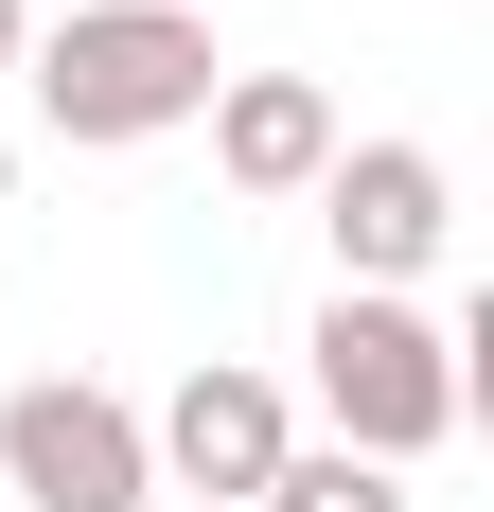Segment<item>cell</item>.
Wrapping results in <instances>:
<instances>
[{
  "mask_svg": "<svg viewBox=\"0 0 494 512\" xmlns=\"http://www.w3.org/2000/svg\"><path fill=\"white\" fill-rule=\"evenodd\" d=\"M142 460H159V495H265V477L300 460V424H283V389H265V371H195V389H177V407L142 424Z\"/></svg>",
  "mask_w": 494,
  "mask_h": 512,
  "instance_id": "5",
  "label": "cell"
},
{
  "mask_svg": "<svg viewBox=\"0 0 494 512\" xmlns=\"http://www.w3.org/2000/svg\"><path fill=\"white\" fill-rule=\"evenodd\" d=\"M195 124H212V159H230V195H318V177H336V106L300 89V71H230Z\"/></svg>",
  "mask_w": 494,
  "mask_h": 512,
  "instance_id": "6",
  "label": "cell"
},
{
  "mask_svg": "<svg viewBox=\"0 0 494 512\" xmlns=\"http://www.w3.org/2000/svg\"><path fill=\"white\" fill-rule=\"evenodd\" d=\"M36 124L53 142H159V124H195L230 71H212V18H177V0H71L36 53Z\"/></svg>",
  "mask_w": 494,
  "mask_h": 512,
  "instance_id": "1",
  "label": "cell"
},
{
  "mask_svg": "<svg viewBox=\"0 0 494 512\" xmlns=\"http://www.w3.org/2000/svg\"><path fill=\"white\" fill-rule=\"evenodd\" d=\"M247 512H424V495H406L389 460H336V442H318V460H283V477H265Z\"/></svg>",
  "mask_w": 494,
  "mask_h": 512,
  "instance_id": "7",
  "label": "cell"
},
{
  "mask_svg": "<svg viewBox=\"0 0 494 512\" xmlns=\"http://www.w3.org/2000/svg\"><path fill=\"white\" fill-rule=\"evenodd\" d=\"M177 18H195V0H177Z\"/></svg>",
  "mask_w": 494,
  "mask_h": 512,
  "instance_id": "10",
  "label": "cell"
},
{
  "mask_svg": "<svg viewBox=\"0 0 494 512\" xmlns=\"http://www.w3.org/2000/svg\"><path fill=\"white\" fill-rule=\"evenodd\" d=\"M318 230H336V301H406V283L442 265V230H459V177L424 142H336Z\"/></svg>",
  "mask_w": 494,
  "mask_h": 512,
  "instance_id": "4",
  "label": "cell"
},
{
  "mask_svg": "<svg viewBox=\"0 0 494 512\" xmlns=\"http://www.w3.org/2000/svg\"><path fill=\"white\" fill-rule=\"evenodd\" d=\"M0 195H18V142H0Z\"/></svg>",
  "mask_w": 494,
  "mask_h": 512,
  "instance_id": "9",
  "label": "cell"
},
{
  "mask_svg": "<svg viewBox=\"0 0 494 512\" xmlns=\"http://www.w3.org/2000/svg\"><path fill=\"white\" fill-rule=\"evenodd\" d=\"M318 407H336V460H442L459 442V407H477V371H459V336L424 301H318Z\"/></svg>",
  "mask_w": 494,
  "mask_h": 512,
  "instance_id": "2",
  "label": "cell"
},
{
  "mask_svg": "<svg viewBox=\"0 0 494 512\" xmlns=\"http://www.w3.org/2000/svg\"><path fill=\"white\" fill-rule=\"evenodd\" d=\"M0 477H18V512H142V495H159L142 407H124V389H89V371L0 389Z\"/></svg>",
  "mask_w": 494,
  "mask_h": 512,
  "instance_id": "3",
  "label": "cell"
},
{
  "mask_svg": "<svg viewBox=\"0 0 494 512\" xmlns=\"http://www.w3.org/2000/svg\"><path fill=\"white\" fill-rule=\"evenodd\" d=\"M18 53H36V0H0V71H18Z\"/></svg>",
  "mask_w": 494,
  "mask_h": 512,
  "instance_id": "8",
  "label": "cell"
}]
</instances>
